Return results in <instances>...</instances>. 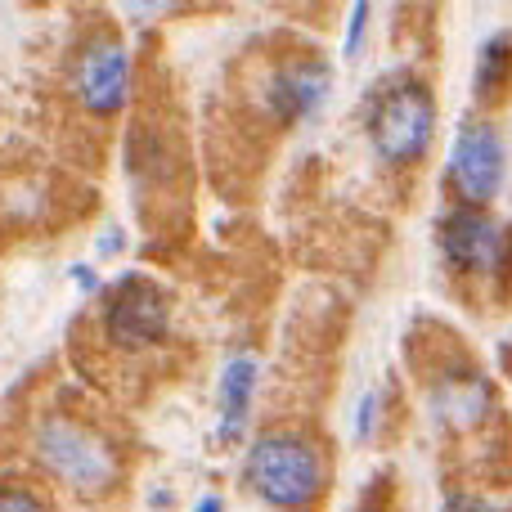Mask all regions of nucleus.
<instances>
[{"label":"nucleus","instance_id":"obj_1","mask_svg":"<svg viewBox=\"0 0 512 512\" xmlns=\"http://www.w3.org/2000/svg\"><path fill=\"white\" fill-rule=\"evenodd\" d=\"M243 481L261 504L279 512H310L328 490V459L306 432L274 427L248 445Z\"/></svg>","mask_w":512,"mask_h":512},{"label":"nucleus","instance_id":"obj_2","mask_svg":"<svg viewBox=\"0 0 512 512\" xmlns=\"http://www.w3.org/2000/svg\"><path fill=\"white\" fill-rule=\"evenodd\" d=\"M369 149L382 167H414L436 140V95L418 77H391L369 104Z\"/></svg>","mask_w":512,"mask_h":512},{"label":"nucleus","instance_id":"obj_3","mask_svg":"<svg viewBox=\"0 0 512 512\" xmlns=\"http://www.w3.org/2000/svg\"><path fill=\"white\" fill-rule=\"evenodd\" d=\"M32 454L59 486L77 490V495H108L117 486V477H122L113 445L63 414H50L36 423Z\"/></svg>","mask_w":512,"mask_h":512},{"label":"nucleus","instance_id":"obj_4","mask_svg":"<svg viewBox=\"0 0 512 512\" xmlns=\"http://www.w3.org/2000/svg\"><path fill=\"white\" fill-rule=\"evenodd\" d=\"M167 328H171L167 292L140 270L122 274L104 306V342L117 346V351H149V346H158L167 337Z\"/></svg>","mask_w":512,"mask_h":512},{"label":"nucleus","instance_id":"obj_5","mask_svg":"<svg viewBox=\"0 0 512 512\" xmlns=\"http://www.w3.org/2000/svg\"><path fill=\"white\" fill-rule=\"evenodd\" d=\"M441 256L450 270L468 274V279H486V274L512 270V230L495 221L481 207H450L441 216Z\"/></svg>","mask_w":512,"mask_h":512},{"label":"nucleus","instance_id":"obj_6","mask_svg":"<svg viewBox=\"0 0 512 512\" xmlns=\"http://www.w3.org/2000/svg\"><path fill=\"white\" fill-rule=\"evenodd\" d=\"M445 180H450L459 207H481V212H486V203H495V198L504 194L508 144H504V135H499L495 122H468L459 135H454Z\"/></svg>","mask_w":512,"mask_h":512},{"label":"nucleus","instance_id":"obj_7","mask_svg":"<svg viewBox=\"0 0 512 512\" xmlns=\"http://www.w3.org/2000/svg\"><path fill=\"white\" fill-rule=\"evenodd\" d=\"M328 95H333V63L319 59V54H288V59L274 63L261 86L265 113L279 126L315 122L324 113Z\"/></svg>","mask_w":512,"mask_h":512},{"label":"nucleus","instance_id":"obj_8","mask_svg":"<svg viewBox=\"0 0 512 512\" xmlns=\"http://www.w3.org/2000/svg\"><path fill=\"white\" fill-rule=\"evenodd\" d=\"M72 95L86 113L113 117L131 99V50L113 32L90 36L72 59Z\"/></svg>","mask_w":512,"mask_h":512},{"label":"nucleus","instance_id":"obj_9","mask_svg":"<svg viewBox=\"0 0 512 512\" xmlns=\"http://www.w3.org/2000/svg\"><path fill=\"white\" fill-rule=\"evenodd\" d=\"M427 409L432 418L445 427V432H472L490 418L495 409V391H490V378L472 364H450L432 378L427 387Z\"/></svg>","mask_w":512,"mask_h":512},{"label":"nucleus","instance_id":"obj_10","mask_svg":"<svg viewBox=\"0 0 512 512\" xmlns=\"http://www.w3.org/2000/svg\"><path fill=\"white\" fill-rule=\"evenodd\" d=\"M256 382H261V364L256 355L239 351L225 360L221 382H216V409H221V441H239L243 427L252 418V400H256Z\"/></svg>","mask_w":512,"mask_h":512},{"label":"nucleus","instance_id":"obj_11","mask_svg":"<svg viewBox=\"0 0 512 512\" xmlns=\"http://www.w3.org/2000/svg\"><path fill=\"white\" fill-rule=\"evenodd\" d=\"M512 77V36L508 32H495L481 41L477 50V77H472V90L477 99H499V90L508 86Z\"/></svg>","mask_w":512,"mask_h":512},{"label":"nucleus","instance_id":"obj_12","mask_svg":"<svg viewBox=\"0 0 512 512\" xmlns=\"http://www.w3.org/2000/svg\"><path fill=\"white\" fill-rule=\"evenodd\" d=\"M378 423H382V391L369 387V391L360 396V405H355V423H351L355 441H369V436L378 432Z\"/></svg>","mask_w":512,"mask_h":512},{"label":"nucleus","instance_id":"obj_13","mask_svg":"<svg viewBox=\"0 0 512 512\" xmlns=\"http://www.w3.org/2000/svg\"><path fill=\"white\" fill-rule=\"evenodd\" d=\"M0 512H54L36 495L32 486H14V481H0Z\"/></svg>","mask_w":512,"mask_h":512},{"label":"nucleus","instance_id":"obj_14","mask_svg":"<svg viewBox=\"0 0 512 512\" xmlns=\"http://www.w3.org/2000/svg\"><path fill=\"white\" fill-rule=\"evenodd\" d=\"M369 18H373V5H351V14H346V36H342V59H355L364 45V36H369Z\"/></svg>","mask_w":512,"mask_h":512},{"label":"nucleus","instance_id":"obj_15","mask_svg":"<svg viewBox=\"0 0 512 512\" xmlns=\"http://www.w3.org/2000/svg\"><path fill=\"white\" fill-rule=\"evenodd\" d=\"M441 512H499V504H490V499H481V495H468V490H454V495H445Z\"/></svg>","mask_w":512,"mask_h":512},{"label":"nucleus","instance_id":"obj_16","mask_svg":"<svg viewBox=\"0 0 512 512\" xmlns=\"http://www.w3.org/2000/svg\"><path fill=\"white\" fill-rule=\"evenodd\" d=\"M72 279H77V288H81V292H99V274H95V270H86V265H77V270H72Z\"/></svg>","mask_w":512,"mask_h":512},{"label":"nucleus","instance_id":"obj_17","mask_svg":"<svg viewBox=\"0 0 512 512\" xmlns=\"http://www.w3.org/2000/svg\"><path fill=\"white\" fill-rule=\"evenodd\" d=\"M194 512H225V499H221V495H203V499L194 504Z\"/></svg>","mask_w":512,"mask_h":512}]
</instances>
